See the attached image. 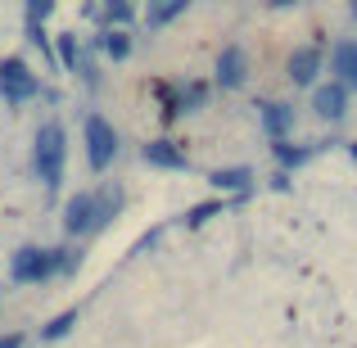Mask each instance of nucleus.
<instances>
[{
    "mask_svg": "<svg viewBox=\"0 0 357 348\" xmlns=\"http://www.w3.org/2000/svg\"><path fill=\"white\" fill-rule=\"evenodd\" d=\"M63 158H68V145H63V127L59 122H45L36 131V149H32V167L41 176L45 190H59L63 181Z\"/></svg>",
    "mask_w": 357,
    "mask_h": 348,
    "instance_id": "nucleus-1",
    "label": "nucleus"
},
{
    "mask_svg": "<svg viewBox=\"0 0 357 348\" xmlns=\"http://www.w3.org/2000/svg\"><path fill=\"white\" fill-rule=\"evenodd\" d=\"M59 271H63L59 249H36V244H23V249L9 258V280H18V285H41V280L59 276Z\"/></svg>",
    "mask_w": 357,
    "mask_h": 348,
    "instance_id": "nucleus-2",
    "label": "nucleus"
},
{
    "mask_svg": "<svg viewBox=\"0 0 357 348\" xmlns=\"http://www.w3.org/2000/svg\"><path fill=\"white\" fill-rule=\"evenodd\" d=\"M114 158H118V131H114V122H105L100 114H91L86 118V163L96 167V172H105Z\"/></svg>",
    "mask_w": 357,
    "mask_h": 348,
    "instance_id": "nucleus-3",
    "label": "nucleus"
},
{
    "mask_svg": "<svg viewBox=\"0 0 357 348\" xmlns=\"http://www.w3.org/2000/svg\"><path fill=\"white\" fill-rule=\"evenodd\" d=\"M63 231L68 235H96L100 231V195L96 190H77L63 204Z\"/></svg>",
    "mask_w": 357,
    "mask_h": 348,
    "instance_id": "nucleus-4",
    "label": "nucleus"
},
{
    "mask_svg": "<svg viewBox=\"0 0 357 348\" xmlns=\"http://www.w3.org/2000/svg\"><path fill=\"white\" fill-rule=\"evenodd\" d=\"M36 91H41V82L32 77V68H27L23 59L0 63V96H5L9 105H27V100H36Z\"/></svg>",
    "mask_w": 357,
    "mask_h": 348,
    "instance_id": "nucleus-5",
    "label": "nucleus"
},
{
    "mask_svg": "<svg viewBox=\"0 0 357 348\" xmlns=\"http://www.w3.org/2000/svg\"><path fill=\"white\" fill-rule=\"evenodd\" d=\"M140 163L163 167V172H185L190 158H185V149L176 140H149V145H140Z\"/></svg>",
    "mask_w": 357,
    "mask_h": 348,
    "instance_id": "nucleus-6",
    "label": "nucleus"
},
{
    "mask_svg": "<svg viewBox=\"0 0 357 348\" xmlns=\"http://www.w3.org/2000/svg\"><path fill=\"white\" fill-rule=\"evenodd\" d=\"M312 109H317V118H326V122H340L344 114H349V86H344V82H331V86H317V91H312Z\"/></svg>",
    "mask_w": 357,
    "mask_h": 348,
    "instance_id": "nucleus-7",
    "label": "nucleus"
},
{
    "mask_svg": "<svg viewBox=\"0 0 357 348\" xmlns=\"http://www.w3.org/2000/svg\"><path fill=\"white\" fill-rule=\"evenodd\" d=\"M244 73H249L244 50H240V45H222V54H218V86H222V91L244 86Z\"/></svg>",
    "mask_w": 357,
    "mask_h": 348,
    "instance_id": "nucleus-8",
    "label": "nucleus"
},
{
    "mask_svg": "<svg viewBox=\"0 0 357 348\" xmlns=\"http://www.w3.org/2000/svg\"><path fill=\"white\" fill-rule=\"evenodd\" d=\"M317 73H321V50L317 45H303V50L289 54V82L294 86H312Z\"/></svg>",
    "mask_w": 357,
    "mask_h": 348,
    "instance_id": "nucleus-9",
    "label": "nucleus"
},
{
    "mask_svg": "<svg viewBox=\"0 0 357 348\" xmlns=\"http://www.w3.org/2000/svg\"><path fill=\"white\" fill-rule=\"evenodd\" d=\"M258 118H262V131H267L271 140H280V136H289V127H294V105H285V100H271V105L258 109Z\"/></svg>",
    "mask_w": 357,
    "mask_h": 348,
    "instance_id": "nucleus-10",
    "label": "nucleus"
},
{
    "mask_svg": "<svg viewBox=\"0 0 357 348\" xmlns=\"http://www.w3.org/2000/svg\"><path fill=\"white\" fill-rule=\"evenodd\" d=\"M331 68L344 86H357V41H340L331 50Z\"/></svg>",
    "mask_w": 357,
    "mask_h": 348,
    "instance_id": "nucleus-11",
    "label": "nucleus"
},
{
    "mask_svg": "<svg viewBox=\"0 0 357 348\" xmlns=\"http://www.w3.org/2000/svg\"><path fill=\"white\" fill-rule=\"evenodd\" d=\"M208 181H213V190H222V195H244V190H253V172H249V167H218Z\"/></svg>",
    "mask_w": 357,
    "mask_h": 348,
    "instance_id": "nucleus-12",
    "label": "nucleus"
},
{
    "mask_svg": "<svg viewBox=\"0 0 357 348\" xmlns=\"http://www.w3.org/2000/svg\"><path fill=\"white\" fill-rule=\"evenodd\" d=\"M271 154H276L280 167H303L307 158L317 154V149H312V145H289V140L280 136V140H271Z\"/></svg>",
    "mask_w": 357,
    "mask_h": 348,
    "instance_id": "nucleus-13",
    "label": "nucleus"
},
{
    "mask_svg": "<svg viewBox=\"0 0 357 348\" xmlns=\"http://www.w3.org/2000/svg\"><path fill=\"white\" fill-rule=\"evenodd\" d=\"M204 100H208V86H204V82H190V86H181L172 96V109H167V114H190V109H199Z\"/></svg>",
    "mask_w": 357,
    "mask_h": 348,
    "instance_id": "nucleus-14",
    "label": "nucleus"
},
{
    "mask_svg": "<svg viewBox=\"0 0 357 348\" xmlns=\"http://www.w3.org/2000/svg\"><path fill=\"white\" fill-rule=\"evenodd\" d=\"M185 9H190V0H154V5H149V27H163V23H172L176 14H185Z\"/></svg>",
    "mask_w": 357,
    "mask_h": 348,
    "instance_id": "nucleus-15",
    "label": "nucleus"
},
{
    "mask_svg": "<svg viewBox=\"0 0 357 348\" xmlns=\"http://www.w3.org/2000/svg\"><path fill=\"white\" fill-rule=\"evenodd\" d=\"M100 50H105L109 59H127V54H131V36L122 32V27H118V32H105V36H100Z\"/></svg>",
    "mask_w": 357,
    "mask_h": 348,
    "instance_id": "nucleus-16",
    "label": "nucleus"
},
{
    "mask_svg": "<svg viewBox=\"0 0 357 348\" xmlns=\"http://www.w3.org/2000/svg\"><path fill=\"white\" fill-rule=\"evenodd\" d=\"M73 326H77V312H59V317H54V321L41 331V340H63V335H68Z\"/></svg>",
    "mask_w": 357,
    "mask_h": 348,
    "instance_id": "nucleus-17",
    "label": "nucleus"
},
{
    "mask_svg": "<svg viewBox=\"0 0 357 348\" xmlns=\"http://www.w3.org/2000/svg\"><path fill=\"white\" fill-rule=\"evenodd\" d=\"M100 18H105V23H127L131 18V0H105Z\"/></svg>",
    "mask_w": 357,
    "mask_h": 348,
    "instance_id": "nucleus-18",
    "label": "nucleus"
},
{
    "mask_svg": "<svg viewBox=\"0 0 357 348\" xmlns=\"http://www.w3.org/2000/svg\"><path fill=\"white\" fill-rule=\"evenodd\" d=\"M218 213H222V204H218V199H208V204H195V209L185 213V222H190V227H199V222L218 218Z\"/></svg>",
    "mask_w": 357,
    "mask_h": 348,
    "instance_id": "nucleus-19",
    "label": "nucleus"
},
{
    "mask_svg": "<svg viewBox=\"0 0 357 348\" xmlns=\"http://www.w3.org/2000/svg\"><path fill=\"white\" fill-rule=\"evenodd\" d=\"M96 195H100V227H105V222H109V218L118 213L122 195H118V190H96Z\"/></svg>",
    "mask_w": 357,
    "mask_h": 348,
    "instance_id": "nucleus-20",
    "label": "nucleus"
},
{
    "mask_svg": "<svg viewBox=\"0 0 357 348\" xmlns=\"http://www.w3.org/2000/svg\"><path fill=\"white\" fill-rule=\"evenodd\" d=\"M50 9H54V0H27V27H41Z\"/></svg>",
    "mask_w": 357,
    "mask_h": 348,
    "instance_id": "nucleus-21",
    "label": "nucleus"
},
{
    "mask_svg": "<svg viewBox=\"0 0 357 348\" xmlns=\"http://www.w3.org/2000/svg\"><path fill=\"white\" fill-rule=\"evenodd\" d=\"M0 348H23V335H5V340H0Z\"/></svg>",
    "mask_w": 357,
    "mask_h": 348,
    "instance_id": "nucleus-22",
    "label": "nucleus"
},
{
    "mask_svg": "<svg viewBox=\"0 0 357 348\" xmlns=\"http://www.w3.org/2000/svg\"><path fill=\"white\" fill-rule=\"evenodd\" d=\"M349 14H353V23H357V0H349Z\"/></svg>",
    "mask_w": 357,
    "mask_h": 348,
    "instance_id": "nucleus-23",
    "label": "nucleus"
},
{
    "mask_svg": "<svg viewBox=\"0 0 357 348\" xmlns=\"http://www.w3.org/2000/svg\"><path fill=\"white\" fill-rule=\"evenodd\" d=\"M271 5H280V9H285V5H298V0H271Z\"/></svg>",
    "mask_w": 357,
    "mask_h": 348,
    "instance_id": "nucleus-24",
    "label": "nucleus"
},
{
    "mask_svg": "<svg viewBox=\"0 0 357 348\" xmlns=\"http://www.w3.org/2000/svg\"><path fill=\"white\" fill-rule=\"evenodd\" d=\"M353 158H357V140H353Z\"/></svg>",
    "mask_w": 357,
    "mask_h": 348,
    "instance_id": "nucleus-25",
    "label": "nucleus"
}]
</instances>
